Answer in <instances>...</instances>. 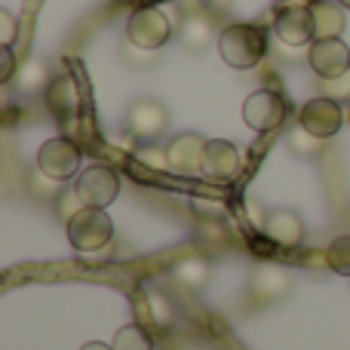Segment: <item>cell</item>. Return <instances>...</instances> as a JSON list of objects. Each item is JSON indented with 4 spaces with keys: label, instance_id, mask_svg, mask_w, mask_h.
<instances>
[{
    "label": "cell",
    "instance_id": "obj_3",
    "mask_svg": "<svg viewBox=\"0 0 350 350\" xmlns=\"http://www.w3.org/2000/svg\"><path fill=\"white\" fill-rule=\"evenodd\" d=\"M126 37L139 49H160L172 37V22L160 6H142L129 16Z\"/></svg>",
    "mask_w": 350,
    "mask_h": 350
},
{
    "label": "cell",
    "instance_id": "obj_25",
    "mask_svg": "<svg viewBox=\"0 0 350 350\" xmlns=\"http://www.w3.org/2000/svg\"><path fill=\"white\" fill-rule=\"evenodd\" d=\"M18 37V22L10 10H0V46H12Z\"/></svg>",
    "mask_w": 350,
    "mask_h": 350
},
{
    "label": "cell",
    "instance_id": "obj_2",
    "mask_svg": "<svg viewBox=\"0 0 350 350\" xmlns=\"http://www.w3.org/2000/svg\"><path fill=\"white\" fill-rule=\"evenodd\" d=\"M114 237V221L98 206H83L77 215L68 221V240L77 252H98Z\"/></svg>",
    "mask_w": 350,
    "mask_h": 350
},
{
    "label": "cell",
    "instance_id": "obj_21",
    "mask_svg": "<svg viewBox=\"0 0 350 350\" xmlns=\"http://www.w3.org/2000/svg\"><path fill=\"white\" fill-rule=\"evenodd\" d=\"M326 261H329V267H332L335 273L350 277V234H341V237H335V240L329 243Z\"/></svg>",
    "mask_w": 350,
    "mask_h": 350
},
{
    "label": "cell",
    "instance_id": "obj_6",
    "mask_svg": "<svg viewBox=\"0 0 350 350\" xmlns=\"http://www.w3.org/2000/svg\"><path fill=\"white\" fill-rule=\"evenodd\" d=\"M170 126V111L157 98H139L126 111V133L139 142H154Z\"/></svg>",
    "mask_w": 350,
    "mask_h": 350
},
{
    "label": "cell",
    "instance_id": "obj_7",
    "mask_svg": "<svg viewBox=\"0 0 350 350\" xmlns=\"http://www.w3.org/2000/svg\"><path fill=\"white\" fill-rule=\"evenodd\" d=\"M77 193L83 197L86 206H98V209H105L108 203H114L117 191H120V178H117V172L111 170V166L105 163H96L90 166V170H83L77 175Z\"/></svg>",
    "mask_w": 350,
    "mask_h": 350
},
{
    "label": "cell",
    "instance_id": "obj_15",
    "mask_svg": "<svg viewBox=\"0 0 350 350\" xmlns=\"http://www.w3.org/2000/svg\"><path fill=\"white\" fill-rule=\"evenodd\" d=\"M310 16H314L317 40L341 37L347 28V12L338 0H314V3H310Z\"/></svg>",
    "mask_w": 350,
    "mask_h": 350
},
{
    "label": "cell",
    "instance_id": "obj_4",
    "mask_svg": "<svg viewBox=\"0 0 350 350\" xmlns=\"http://www.w3.org/2000/svg\"><path fill=\"white\" fill-rule=\"evenodd\" d=\"M37 170L53 181H71L80 170V148L71 139L59 135V139H49L40 145L37 151Z\"/></svg>",
    "mask_w": 350,
    "mask_h": 350
},
{
    "label": "cell",
    "instance_id": "obj_31",
    "mask_svg": "<svg viewBox=\"0 0 350 350\" xmlns=\"http://www.w3.org/2000/svg\"><path fill=\"white\" fill-rule=\"evenodd\" d=\"M347 221H350V218H347Z\"/></svg>",
    "mask_w": 350,
    "mask_h": 350
},
{
    "label": "cell",
    "instance_id": "obj_10",
    "mask_svg": "<svg viewBox=\"0 0 350 350\" xmlns=\"http://www.w3.org/2000/svg\"><path fill=\"white\" fill-rule=\"evenodd\" d=\"M209 139L200 133H181L166 145V157H170V170L178 175H197L203 172V157Z\"/></svg>",
    "mask_w": 350,
    "mask_h": 350
},
{
    "label": "cell",
    "instance_id": "obj_13",
    "mask_svg": "<svg viewBox=\"0 0 350 350\" xmlns=\"http://www.w3.org/2000/svg\"><path fill=\"white\" fill-rule=\"evenodd\" d=\"M265 237L273 240L277 246L295 249L304 243V221L295 209H271L265 215Z\"/></svg>",
    "mask_w": 350,
    "mask_h": 350
},
{
    "label": "cell",
    "instance_id": "obj_5",
    "mask_svg": "<svg viewBox=\"0 0 350 350\" xmlns=\"http://www.w3.org/2000/svg\"><path fill=\"white\" fill-rule=\"evenodd\" d=\"M286 114H289L286 98L273 90L252 92V96L246 98V105H243V120H246V126L255 129V133H261V135L283 126Z\"/></svg>",
    "mask_w": 350,
    "mask_h": 350
},
{
    "label": "cell",
    "instance_id": "obj_22",
    "mask_svg": "<svg viewBox=\"0 0 350 350\" xmlns=\"http://www.w3.org/2000/svg\"><path fill=\"white\" fill-rule=\"evenodd\" d=\"M273 283H277L280 292H286L283 286H289V277H286V271H280V267H261L258 273H255V289L261 292V295H277L273 292Z\"/></svg>",
    "mask_w": 350,
    "mask_h": 350
},
{
    "label": "cell",
    "instance_id": "obj_19",
    "mask_svg": "<svg viewBox=\"0 0 350 350\" xmlns=\"http://www.w3.org/2000/svg\"><path fill=\"white\" fill-rule=\"evenodd\" d=\"M114 350H154V341L139 323H129V326H120L114 332Z\"/></svg>",
    "mask_w": 350,
    "mask_h": 350
},
{
    "label": "cell",
    "instance_id": "obj_11",
    "mask_svg": "<svg viewBox=\"0 0 350 350\" xmlns=\"http://www.w3.org/2000/svg\"><path fill=\"white\" fill-rule=\"evenodd\" d=\"M308 62H310V68H314L317 77H323V80L338 77V74L350 71V46L341 40V37L314 40V43H310Z\"/></svg>",
    "mask_w": 350,
    "mask_h": 350
},
{
    "label": "cell",
    "instance_id": "obj_23",
    "mask_svg": "<svg viewBox=\"0 0 350 350\" xmlns=\"http://www.w3.org/2000/svg\"><path fill=\"white\" fill-rule=\"evenodd\" d=\"M83 206H86V203H83V197L77 193V187H65V191L55 197V212H59V218H62L65 224L71 221V218L77 215Z\"/></svg>",
    "mask_w": 350,
    "mask_h": 350
},
{
    "label": "cell",
    "instance_id": "obj_32",
    "mask_svg": "<svg viewBox=\"0 0 350 350\" xmlns=\"http://www.w3.org/2000/svg\"><path fill=\"white\" fill-rule=\"evenodd\" d=\"M347 117H350V114H347Z\"/></svg>",
    "mask_w": 350,
    "mask_h": 350
},
{
    "label": "cell",
    "instance_id": "obj_29",
    "mask_svg": "<svg viewBox=\"0 0 350 350\" xmlns=\"http://www.w3.org/2000/svg\"><path fill=\"white\" fill-rule=\"evenodd\" d=\"M193 215L221 221V218H224V206L218 203V200H193Z\"/></svg>",
    "mask_w": 350,
    "mask_h": 350
},
{
    "label": "cell",
    "instance_id": "obj_8",
    "mask_svg": "<svg viewBox=\"0 0 350 350\" xmlns=\"http://www.w3.org/2000/svg\"><path fill=\"white\" fill-rule=\"evenodd\" d=\"M341 120H345V114H341V102H335V98H329V96L310 98V102L301 108V114H298V123L323 142L332 139V135L338 133Z\"/></svg>",
    "mask_w": 350,
    "mask_h": 350
},
{
    "label": "cell",
    "instance_id": "obj_30",
    "mask_svg": "<svg viewBox=\"0 0 350 350\" xmlns=\"http://www.w3.org/2000/svg\"><path fill=\"white\" fill-rule=\"evenodd\" d=\"M80 350H114V345H102V341H90V345H83Z\"/></svg>",
    "mask_w": 350,
    "mask_h": 350
},
{
    "label": "cell",
    "instance_id": "obj_18",
    "mask_svg": "<svg viewBox=\"0 0 350 350\" xmlns=\"http://www.w3.org/2000/svg\"><path fill=\"white\" fill-rule=\"evenodd\" d=\"M175 277L185 286H191V289H203V286L209 283V265H206V258L187 255V258H181L178 265H175Z\"/></svg>",
    "mask_w": 350,
    "mask_h": 350
},
{
    "label": "cell",
    "instance_id": "obj_1",
    "mask_svg": "<svg viewBox=\"0 0 350 350\" xmlns=\"http://www.w3.org/2000/svg\"><path fill=\"white\" fill-rule=\"evenodd\" d=\"M218 53H221V59L228 62L230 68L249 71V68H255L265 59L267 37L258 25H246V22L228 25V28L218 34Z\"/></svg>",
    "mask_w": 350,
    "mask_h": 350
},
{
    "label": "cell",
    "instance_id": "obj_27",
    "mask_svg": "<svg viewBox=\"0 0 350 350\" xmlns=\"http://www.w3.org/2000/svg\"><path fill=\"white\" fill-rule=\"evenodd\" d=\"M145 298H148V310H151V317L160 323V326H166V323L172 320V310L166 308V301L157 295V292H148Z\"/></svg>",
    "mask_w": 350,
    "mask_h": 350
},
{
    "label": "cell",
    "instance_id": "obj_17",
    "mask_svg": "<svg viewBox=\"0 0 350 350\" xmlns=\"http://www.w3.org/2000/svg\"><path fill=\"white\" fill-rule=\"evenodd\" d=\"M49 83H53V80H49V71H46V65H43L40 59H28L25 65H18V71H16V86L25 92V96L46 90Z\"/></svg>",
    "mask_w": 350,
    "mask_h": 350
},
{
    "label": "cell",
    "instance_id": "obj_20",
    "mask_svg": "<svg viewBox=\"0 0 350 350\" xmlns=\"http://www.w3.org/2000/svg\"><path fill=\"white\" fill-rule=\"evenodd\" d=\"M286 145H289V151L295 154V157L310 160V157H317V154H320L323 139H317L314 133H308V129L298 123V129H292V133L286 135Z\"/></svg>",
    "mask_w": 350,
    "mask_h": 350
},
{
    "label": "cell",
    "instance_id": "obj_26",
    "mask_svg": "<svg viewBox=\"0 0 350 350\" xmlns=\"http://www.w3.org/2000/svg\"><path fill=\"white\" fill-rule=\"evenodd\" d=\"M139 160L151 170H170V157L160 148H139Z\"/></svg>",
    "mask_w": 350,
    "mask_h": 350
},
{
    "label": "cell",
    "instance_id": "obj_16",
    "mask_svg": "<svg viewBox=\"0 0 350 350\" xmlns=\"http://www.w3.org/2000/svg\"><path fill=\"white\" fill-rule=\"evenodd\" d=\"M175 34H178L181 46L203 53V49L215 40V25H212V18L206 16V12H187V16L181 18V25H178Z\"/></svg>",
    "mask_w": 350,
    "mask_h": 350
},
{
    "label": "cell",
    "instance_id": "obj_12",
    "mask_svg": "<svg viewBox=\"0 0 350 350\" xmlns=\"http://www.w3.org/2000/svg\"><path fill=\"white\" fill-rule=\"evenodd\" d=\"M237 172H240V151H237L234 142L209 139V145H206V157H203V175L206 178L224 185V181L237 178Z\"/></svg>",
    "mask_w": 350,
    "mask_h": 350
},
{
    "label": "cell",
    "instance_id": "obj_9",
    "mask_svg": "<svg viewBox=\"0 0 350 350\" xmlns=\"http://www.w3.org/2000/svg\"><path fill=\"white\" fill-rule=\"evenodd\" d=\"M273 34L286 43V46H304V43L317 40L314 16L310 6H283L273 18Z\"/></svg>",
    "mask_w": 350,
    "mask_h": 350
},
{
    "label": "cell",
    "instance_id": "obj_28",
    "mask_svg": "<svg viewBox=\"0 0 350 350\" xmlns=\"http://www.w3.org/2000/svg\"><path fill=\"white\" fill-rule=\"evenodd\" d=\"M16 55H12V46H0V83H10L16 80Z\"/></svg>",
    "mask_w": 350,
    "mask_h": 350
},
{
    "label": "cell",
    "instance_id": "obj_14",
    "mask_svg": "<svg viewBox=\"0 0 350 350\" xmlns=\"http://www.w3.org/2000/svg\"><path fill=\"white\" fill-rule=\"evenodd\" d=\"M46 108L53 111V117L59 123H71L80 114V90L74 77H55L46 86Z\"/></svg>",
    "mask_w": 350,
    "mask_h": 350
},
{
    "label": "cell",
    "instance_id": "obj_24",
    "mask_svg": "<svg viewBox=\"0 0 350 350\" xmlns=\"http://www.w3.org/2000/svg\"><path fill=\"white\" fill-rule=\"evenodd\" d=\"M323 96L335 98V102H350V71L323 80Z\"/></svg>",
    "mask_w": 350,
    "mask_h": 350
}]
</instances>
